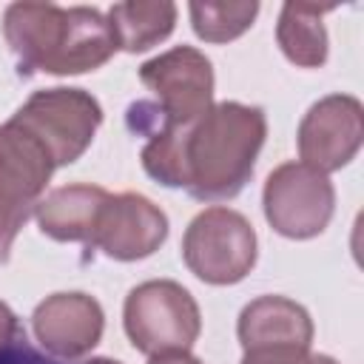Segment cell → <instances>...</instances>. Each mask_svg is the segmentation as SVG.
Wrapping results in <instances>:
<instances>
[{
    "label": "cell",
    "mask_w": 364,
    "mask_h": 364,
    "mask_svg": "<svg viewBox=\"0 0 364 364\" xmlns=\"http://www.w3.org/2000/svg\"><path fill=\"white\" fill-rule=\"evenodd\" d=\"M85 364H119V361H111V358H94V361H85Z\"/></svg>",
    "instance_id": "ffe728a7"
},
{
    "label": "cell",
    "mask_w": 364,
    "mask_h": 364,
    "mask_svg": "<svg viewBox=\"0 0 364 364\" xmlns=\"http://www.w3.org/2000/svg\"><path fill=\"white\" fill-rule=\"evenodd\" d=\"M262 142V108L219 102L191 128L148 139L142 165L162 185L188 188L196 199H230L253 173Z\"/></svg>",
    "instance_id": "6da1fadb"
},
{
    "label": "cell",
    "mask_w": 364,
    "mask_h": 364,
    "mask_svg": "<svg viewBox=\"0 0 364 364\" xmlns=\"http://www.w3.org/2000/svg\"><path fill=\"white\" fill-rule=\"evenodd\" d=\"M264 216L287 239L321 233L333 216L330 179L304 162L279 165L264 182Z\"/></svg>",
    "instance_id": "ba28073f"
},
{
    "label": "cell",
    "mask_w": 364,
    "mask_h": 364,
    "mask_svg": "<svg viewBox=\"0 0 364 364\" xmlns=\"http://www.w3.org/2000/svg\"><path fill=\"white\" fill-rule=\"evenodd\" d=\"M6 40L26 71L82 74L117 51L114 31L97 9L14 3L6 9Z\"/></svg>",
    "instance_id": "7a4b0ae2"
},
{
    "label": "cell",
    "mask_w": 364,
    "mask_h": 364,
    "mask_svg": "<svg viewBox=\"0 0 364 364\" xmlns=\"http://www.w3.org/2000/svg\"><path fill=\"white\" fill-rule=\"evenodd\" d=\"M361 145V105L353 97H324L299 128V154L316 171H338Z\"/></svg>",
    "instance_id": "30bf717a"
},
{
    "label": "cell",
    "mask_w": 364,
    "mask_h": 364,
    "mask_svg": "<svg viewBox=\"0 0 364 364\" xmlns=\"http://www.w3.org/2000/svg\"><path fill=\"white\" fill-rule=\"evenodd\" d=\"M173 3H117L108 9V26L117 48L125 51H145L156 46L173 31Z\"/></svg>",
    "instance_id": "9a60e30c"
},
{
    "label": "cell",
    "mask_w": 364,
    "mask_h": 364,
    "mask_svg": "<svg viewBox=\"0 0 364 364\" xmlns=\"http://www.w3.org/2000/svg\"><path fill=\"white\" fill-rule=\"evenodd\" d=\"M239 338L247 350L267 347H301L310 350L313 324L301 304L282 296H262L239 316Z\"/></svg>",
    "instance_id": "7c38bea8"
},
{
    "label": "cell",
    "mask_w": 364,
    "mask_h": 364,
    "mask_svg": "<svg viewBox=\"0 0 364 364\" xmlns=\"http://www.w3.org/2000/svg\"><path fill=\"white\" fill-rule=\"evenodd\" d=\"M0 364H57V361H51L43 353H37L26 341V333H20V336H14V338L0 344Z\"/></svg>",
    "instance_id": "ac0fdd59"
},
{
    "label": "cell",
    "mask_w": 364,
    "mask_h": 364,
    "mask_svg": "<svg viewBox=\"0 0 364 364\" xmlns=\"http://www.w3.org/2000/svg\"><path fill=\"white\" fill-rule=\"evenodd\" d=\"M196 37L208 43H228L253 26L256 3H191L188 6Z\"/></svg>",
    "instance_id": "2e32d148"
},
{
    "label": "cell",
    "mask_w": 364,
    "mask_h": 364,
    "mask_svg": "<svg viewBox=\"0 0 364 364\" xmlns=\"http://www.w3.org/2000/svg\"><path fill=\"white\" fill-rule=\"evenodd\" d=\"M182 259L208 284H236L256 262V233L242 213L222 205L208 208L188 225Z\"/></svg>",
    "instance_id": "8992f818"
},
{
    "label": "cell",
    "mask_w": 364,
    "mask_h": 364,
    "mask_svg": "<svg viewBox=\"0 0 364 364\" xmlns=\"http://www.w3.org/2000/svg\"><path fill=\"white\" fill-rule=\"evenodd\" d=\"M327 11H333V6L284 3L279 17V46L290 63L316 68L327 60V31L321 26V14Z\"/></svg>",
    "instance_id": "5bb4252c"
},
{
    "label": "cell",
    "mask_w": 364,
    "mask_h": 364,
    "mask_svg": "<svg viewBox=\"0 0 364 364\" xmlns=\"http://www.w3.org/2000/svg\"><path fill=\"white\" fill-rule=\"evenodd\" d=\"M139 80L156 94V102L139 100L128 108V128L159 139L191 128L210 108L213 71L205 54L191 46L171 48L139 68Z\"/></svg>",
    "instance_id": "3957f363"
},
{
    "label": "cell",
    "mask_w": 364,
    "mask_h": 364,
    "mask_svg": "<svg viewBox=\"0 0 364 364\" xmlns=\"http://www.w3.org/2000/svg\"><path fill=\"white\" fill-rule=\"evenodd\" d=\"M242 364H336L327 355H310L301 347H267V350H247Z\"/></svg>",
    "instance_id": "e0dca14e"
},
{
    "label": "cell",
    "mask_w": 364,
    "mask_h": 364,
    "mask_svg": "<svg viewBox=\"0 0 364 364\" xmlns=\"http://www.w3.org/2000/svg\"><path fill=\"white\" fill-rule=\"evenodd\" d=\"M14 119L48 145L60 168L80 159V154L91 145L94 131L102 122V108L80 88H51L28 97Z\"/></svg>",
    "instance_id": "52a82bcc"
},
{
    "label": "cell",
    "mask_w": 364,
    "mask_h": 364,
    "mask_svg": "<svg viewBox=\"0 0 364 364\" xmlns=\"http://www.w3.org/2000/svg\"><path fill=\"white\" fill-rule=\"evenodd\" d=\"M54 168V154L34 131L14 117L0 125V264L9 262L11 242L40 205Z\"/></svg>",
    "instance_id": "277c9868"
},
{
    "label": "cell",
    "mask_w": 364,
    "mask_h": 364,
    "mask_svg": "<svg viewBox=\"0 0 364 364\" xmlns=\"http://www.w3.org/2000/svg\"><path fill=\"white\" fill-rule=\"evenodd\" d=\"M168 236L165 213L139 193L105 196L88 247L105 250V256L119 262H134L151 256Z\"/></svg>",
    "instance_id": "9c48e42d"
},
{
    "label": "cell",
    "mask_w": 364,
    "mask_h": 364,
    "mask_svg": "<svg viewBox=\"0 0 364 364\" xmlns=\"http://www.w3.org/2000/svg\"><path fill=\"white\" fill-rule=\"evenodd\" d=\"M199 327V307L176 282H145L125 299V333L139 353H188Z\"/></svg>",
    "instance_id": "5b68a950"
},
{
    "label": "cell",
    "mask_w": 364,
    "mask_h": 364,
    "mask_svg": "<svg viewBox=\"0 0 364 364\" xmlns=\"http://www.w3.org/2000/svg\"><path fill=\"white\" fill-rule=\"evenodd\" d=\"M105 191L94 185H68L51 191L37 205L40 230L57 242H91L100 208L105 202Z\"/></svg>",
    "instance_id": "4fadbf2b"
},
{
    "label": "cell",
    "mask_w": 364,
    "mask_h": 364,
    "mask_svg": "<svg viewBox=\"0 0 364 364\" xmlns=\"http://www.w3.org/2000/svg\"><path fill=\"white\" fill-rule=\"evenodd\" d=\"M148 364H202V361H196L188 353H162V355H154Z\"/></svg>",
    "instance_id": "d6986e66"
},
{
    "label": "cell",
    "mask_w": 364,
    "mask_h": 364,
    "mask_svg": "<svg viewBox=\"0 0 364 364\" xmlns=\"http://www.w3.org/2000/svg\"><path fill=\"white\" fill-rule=\"evenodd\" d=\"M34 333L54 355L77 358L100 341L102 310L85 293H57L34 310Z\"/></svg>",
    "instance_id": "8fae6325"
}]
</instances>
